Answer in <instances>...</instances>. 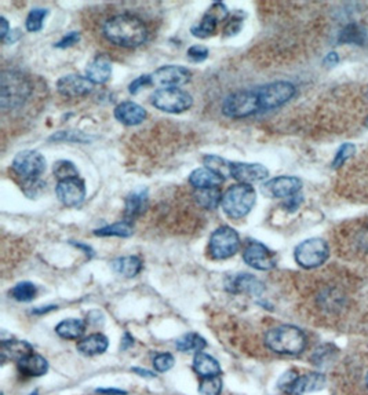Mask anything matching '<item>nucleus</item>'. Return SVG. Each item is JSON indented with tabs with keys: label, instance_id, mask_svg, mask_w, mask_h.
<instances>
[{
	"label": "nucleus",
	"instance_id": "1",
	"mask_svg": "<svg viewBox=\"0 0 368 395\" xmlns=\"http://www.w3.org/2000/svg\"><path fill=\"white\" fill-rule=\"evenodd\" d=\"M104 38L123 49H136L147 43L149 38L145 22L133 14H118L108 18L102 25Z\"/></svg>",
	"mask_w": 368,
	"mask_h": 395
},
{
	"label": "nucleus",
	"instance_id": "2",
	"mask_svg": "<svg viewBox=\"0 0 368 395\" xmlns=\"http://www.w3.org/2000/svg\"><path fill=\"white\" fill-rule=\"evenodd\" d=\"M32 94L29 79L18 70H3L0 76V108L3 112L21 109Z\"/></svg>",
	"mask_w": 368,
	"mask_h": 395
},
{
	"label": "nucleus",
	"instance_id": "3",
	"mask_svg": "<svg viewBox=\"0 0 368 395\" xmlns=\"http://www.w3.org/2000/svg\"><path fill=\"white\" fill-rule=\"evenodd\" d=\"M265 344L269 350L283 355H298L307 344L303 330L294 325H279L268 330L265 334Z\"/></svg>",
	"mask_w": 368,
	"mask_h": 395
},
{
	"label": "nucleus",
	"instance_id": "4",
	"mask_svg": "<svg viewBox=\"0 0 368 395\" xmlns=\"http://www.w3.org/2000/svg\"><path fill=\"white\" fill-rule=\"evenodd\" d=\"M257 202V193L251 185L236 184L226 189L222 196L221 207L225 215L230 219H241L247 216Z\"/></svg>",
	"mask_w": 368,
	"mask_h": 395
},
{
	"label": "nucleus",
	"instance_id": "5",
	"mask_svg": "<svg viewBox=\"0 0 368 395\" xmlns=\"http://www.w3.org/2000/svg\"><path fill=\"white\" fill-rule=\"evenodd\" d=\"M221 111L229 119H246L261 112V104L257 91L241 90L229 94L222 102Z\"/></svg>",
	"mask_w": 368,
	"mask_h": 395
},
{
	"label": "nucleus",
	"instance_id": "6",
	"mask_svg": "<svg viewBox=\"0 0 368 395\" xmlns=\"http://www.w3.org/2000/svg\"><path fill=\"white\" fill-rule=\"evenodd\" d=\"M11 170L22 179V185L36 182L46 171V159L38 150H22L15 154Z\"/></svg>",
	"mask_w": 368,
	"mask_h": 395
},
{
	"label": "nucleus",
	"instance_id": "7",
	"mask_svg": "<svg viewBox=\"0 0 368 395\" xmlns=\"http://www.w3.org/2000/svg\"><path fill=\"white\" fill-rule=\"evenodd\" d=\"M150 104L166 113H182L192 108L193 98L181 88H159L150 97Z\"/></svg>",
	"mask_w": 368,
	"mask_h": 395
},
{
	"label": "nucleus",
	"instance_id": "8",
	"mask_svg": "<svg viewBox=\"0 0 368 395\" xmlns=\"http://www.w3.org/2000/svg\"><path fill=\"white\" fill-rule=\"evenodd\" d=\"M240 244L241 241L239 233L233 227L223 225L211 233L209 251L213 259L225 261L239 252Z\"/></svg>",
	"mask_w": 368,
	"mask_h": 395
},
{
	"label": "nucleus",
	"instance_id": "9",
	"mask_svg": "<svg viewBox=\"0 0 368 395\" xmlns=\"http://www.w3.org/2000/svg\"><path fill=\"white\" fill-rule=\"evenodd\" d=\"M330 258V247L323 239H309L296 245L294 259L303 268H316L326 264Z\"/></svg>",
	"mask_w": 368,
	"mask_h": 395
},
{
	"label": "nucleus",
	"instance_id": "10",
	"mask_svg": "<svg viewBox=\"0 0 368 395\" xmlns=\"http://www.w3.org/2000/svg\"><path fill=\"white\" fill-rule=\"evenodd\" d=\"M259 98L261 111H272L283 106L294 98L296 88L290 81H273L255 88Z\"/></svg>",
	"mask_w": 368,
	"mask_h": 395
},
{
	"label": "nucleus",
	"instance_id": "11",
	"mask_svg": "<svg viewBox=\"0 0 368 395\" xmlns=\"http://www.w3.org/2000/svg\"><path fill=\"white\" fill-rule=\"evenodd\" d=\"M191 70L178 65H166L156 69L152 77V86H157L160 88H179L189 83Z\"/></svg>",
	"mask_w": 368,
	"mask_h": 395
},
{
	"label": "nucleus",
	"instance_id": "12",
	"mask_svg": "<svg viewBox=\"0 0 368 395\" xmlns=\"http://www.w3.org/2000/svg\"><path fill=\"white\" fill-rule=\"evenodd\" d=\"M243 259L250 267L259 271H269L276 267V255L265 244L259 241H250L244 251Z\"/></svg>",
	"mask_w": 368,
	"mask_h": 395
},
{
	"label": "nucleus",
	"instance_id": "13",
	"mask_svg": "<svg viewBox=\"0 0 368 395\" xmlns=\"http://www.w3.org/2000/svg\"><path fill=\"white\" fill-rule=\"evenodd\" d=\"M86 193H87L86 184L79 177L58 181L56 186V195L60 200V202L70 208L81 205L86 198Z\"/></svg>",
	"mask_w": 368,
	"mask_h": 395
},
{
	"label": "nucleus",
	"instance_id": "14",
	"mask_svg": "<svg viewBox=\"0 0 368 395\" xmlns=\"http://www.w3.org/2000/svg\"><path fill=\"white\" fill-rule=\"evenodd\" d=\"M302 189V181L296 177H278L262 186V193L268 198H290Z\"/></svg>",
	"mask_w": 368,
	"mask_h": 395
},
{
	"label": "nucleus",
	"instance_id": "15",
	"mask_svg": "<svg viewBox=\"0 0 368 395\" xmlns=\"http://www.w3.org/2000/svg\"><path fill=\"white\" fill-rule=\"evenodd\" d=\"M94 88V84L81 74H67L58 79L57 91L67 98H81L88 95Z\"/></svg>",
	"mask_w": 368,
	"mask_h": 395
},
{
	"label": "nucleus",
	"instance_id": "16",
	"mask_svg": "<svg viewBox=\"0 0 368 395\" xmlns=\"http://www.w3.org/2000/svg\"><path fill=\"white\" fill-rule=\"evenodd\" d=\"M230 177L239 184L254 185L269 177V170L258 163H233Z\"/></svg>",
	"mask_w": 368,
	"mask_h": 395
},
{
	"label": "nucleus",
	"instance_id": "17",
	"mask_svg": "<svg viewBox=\"0 0 368 395\" xmlns=\"http://www.w3.org/2000/svg\"><path fill=\"white\" fill-rule=\"evenodd\" d=\"M147 116V111L140 104L133 101H125L115 108L116 120L129 127L144 123Z\"/></svg>",
	"mask_w": 368,
	"mask_h": 395
},
{
	"label": "nucleus",
	"instance_id": "18",
	"mask_svg": "<svg viewBox=\"0 0 368 395\" xmlns=\"http://www.w3.org/2000/svg\"><path fill=\"white\" fill-rule=\"evenodd\" d=\"M112 76V61L108 56L99 54L86 67V77L93 84H105Z\"/></svg>",
	"mask_w": 368,
	"mask_h": 395
},
{
	"label": "nucleus",
	"instance_id": "19",
	"mask_svg": "<svg viewBox=\"0 0 368 395\" xmlns=\"http://www.w3.org/2000/svg\"><path fill=\"white\" fill-rule=\"evenodd\" d=\"M324 386H326V376L319 372H312L303 376H298L286 393L290 395H303L306 393L319 392L324 389Z\"/></svg>",
	"mask_w": 368,
	"mask_h": 395
},
{
	"label": "nucleus",
	"instance_id": "20",
	"mask_svg": "<svg viewBox=\"0 0 368 395\" xmlns=\"http://www.w3.org/2000/svg\"><path fill=\"white\" fill-rule=\"evenodd\" d=\"M149 207V193L147 189L140 188L133 191L125 202V220L131 222L145 213Z\"/></svg>",
	"mask_w": 368,
	"mask_h": 395
},
{
	"label": "nucleus",
	"instance_id": "21",
	"mask_svg": "<svg viewBox=\"0 0 368 395\" xmlns=\"http://www.w3.org/2000/svg\"><path fill=\"white\" fill-rule=\"evenodd\" d=\"M230 291L233 293H246L250 296H261L265 291V285L257 277L251 274H239L230 282Z\"/></svg>",
	"mask_w": 368,
	"mask_h": 395
},
{
	"label": "nucleus",
	"instance_id": "22",
	"mask_svg": "<svg viewBox=\"0 0 368 395\" xmlns=\"http://www.w3.org/2000/svg\"><path fill=\"white\" fill-rule=\"evenodd\" d=\"M225 178L218 175L217 172L211 171L207 167L196 168L189 175V184L195 189H211V188H220L223 184Z\"/></svg>",
	"mask_w": 368,
	"mask_h": 395
},
{
	"label": "nucleus",
	"instance_id": "23",
	"mask_svg": "<svg viewBox=\"0 0 368 395\" xmlns=\"http://www.w3.org/2000/svg\"><path fill=\"white\" fill-rule=\"evenodd\" d=\"M18 371L25 375V376H32V378H39L47 373L49 371V362L45 357L39 355V354H29L25 358H22L21 361L17 362Z\"/></svg>",
	"mask_w": 368,
	"mask_h": 395
},
{
	"label": "nucleus",
	"instance_id": "24",
	"mask_svg": "<svg viewBox=\"0 0 368 395\" xmlns=\"http://www.w3.org/2000/svg\"><path fill=\"white\" fill-rule=\"evenodd\" d=\"M33 353V347L25 340H3L1 341V361H21Z\"/></svg>",
	"mask_w": 368,
	"mask_h": 395
},
{
	"label": "nucleus",
	"instance_id": "25",
	"mask_svg": "<svg viewBox=\"0 0 368 395\" xmlns=\"http://www.w3.org/2000/svg\"><path fill=\"white\" fill-rule=\"evenodd\" d=\"M109 340L102 333H93L77 343V351L83 355H99L108 350Z\"/></svg>",
	"mask_w": 368,
	"mask_h": 395
},
{
	"label": "nucleus",
	"instance_id": "26",
	"mask_svg": "<svg viewBox=\"0 0 368 395\" xmlns=\"http://www.w3.org/2000/svg\"><path fill=\"white\" fill-rule=\"evenodd\" d=\"M193 369L202 378H214L220 376L222 369L220 362L206 353H196L193 358Z\"/></svg>",
	"mask_w": 368,
	"mask_h": 395
},
{
	"label": "nucleus",
	"instance_id": "27",
	"mask_svg": "<svg viewBox=\"0 0 368 395\" xmlns=\"http://www.w3.org/2000/svg\"><path fill=\"white\" fill-rule=\"evenodd\" d=\"M112 268L126 277V278H133L136 275H138L143 270V261L138 258V257H122V258H118L112 262Z\"/></svg>",
	"mask_w": 368,
	"mask_h": 395
},
{
	"label": "nucleus",
	"instance_id": "28",
	"mask_svg": "<svg viewBox=\"0 0 368 395\" xmlns=\"http://www.w3.org/2000/svg\"><path fill=\"white\" fill-rule=\"evenodd\" d=\"M175 347L181 353H189V351L202 353L207 347V341L199 333L191 332V333H186V334L181 336L179 339H177Z\"/></svg>",
	"mask_w": 368,
	"mask_h": 395
},
{
	"label": "nucleus",
	"instance_id": "29",
	"mask_svg": "<svg viewBox=\"0 0 368 395\" xmlns=\"http://www.w3.org/2000/svg\"><path fill=\"white\" fill-rule=\"evenodd\" d=\"M134 233V227L133 223L129 220H122V222H116L108 226H104L101 229L94 230V234L98 237H122V239H127L130 236H133Z\"/></svg>",
	"mask_w": 368,
	"mask_h": 395
},
{
	"label": "nucleus",
	"instance_id": "30",
	"mask_svg": "<svg viewBox=\"0 0 368 395\" xmlns=\"http://www.w3.org/2000/svg\"><path fill=\"white\" fill-rule=\"evenodd\" d=\"M84 332H86V323L77 319L64 320L56 327V333L67 340L80 339Z\"/></svg>",
	"mask_w": 368,
	"mask_h": 395
},
{
	"label": "nucleus",
	"instance_id": "31",
	"mask_svg": "<svg viewBox=\"0 0 368 395\" xmlns=\"http://www.w3.org/2000/svg\"><path fill=\"white\" fill-rule=\"evenodd\" d=\"M222 195L220 188L211 189H196L193 198L199 207L205 209H216L221 204Z\"/></svg>",
	"mask_w": 368,
	"mask_h": 395
},
{
	"label": "nucleus",
	"instance_id": "32",
	"mask_svg": "<svg viewBox=\"0 0 368 395\" xmlns=\"http://www.w3.org/2000/svg\"><path fill=\"white\" fill-rule=\"evenodd\" d=\"M218 24L220 21L216 17H213L210 13H206L203 18L196 25L192 26L191 32L198 39H207L217 32Z\"/></svg>",
	"mask_w": 368,
	"mask_h": 395
},
{
	"label": "nucleus",
	"instance_id": "33",
	"mask_svg": "<svg viewBox=\"0 0 368 395\" xmlns=\"http://www.w3.org/2000/svg\"><path fill=\"white\" fill-rule=\"evenodd\" d=\"M338 42L342 45H358L362 46L366 42V32L358 24L346 25L339 33Z\"/></svg>",
	"mask_w": 368,
	"mask_h": 395
},
{
	"label": "nucleus",
	"instance_id": "34",
	"mask_svg": "<svg viewBox=\"0 0 368 395\" xmlns=\"http://www.w3.org/2000/svg\"><path fill=\"white\" fill-rule=\"evenodd\" d=\"M337 354H338V350L333 344H321L313 351L310 361L313 365L323 368L331 364L337 358Z\"/></svg>",
	"mask_w": 368,
	"mask_h": 395
},
{
	"label": "nucleus",
	"instance_id": "35",
	"mask_svg": "<svg viewBox=\"0 0 368 395\" xmlns=\"http://www.w3.org/2000/svg\"><path fill=\"white\" fill-rule=\"evenodd\" d=\"M10 295L13 299H15L17 302H31L36 298L38 295V287L33 282L29 281H22L18 282L17 285H14L10 291Z\"/></svg>",
	"mask_w": 368,
	"mask_h": 395
},
{
	"label": "nucleus",
	"instance_id": "36",
	"mask_svg": "<svg viewBox=\"0 0 368 395\" xmlns=\"http://www.w3.org/2000/svg\"><path fill=\"white\" fill-rule=\"evenodd\" d=\"M205 161V166L207 168H210L211 171L217 172L218 175H221L223 178L226 177H230V171H232V161L223 159V157H220V156H216V154H207L205 156L203 159Z\"/></svg>",
	"mask_w": 368,
	"mask_h": 395
},
{
	"label": "nucleus",
	"instance_id": "37",
	"mask_svg": "<svg viewBox=\"0 0 368 395\" xmlns=\"http://www.w3.org/2000/svg\"><path fill=\"white\" fill-rule=\"evenodd\" d=\"M47 15H49V10H46V8L38 7V8L31 10L28 17H26V21H25L26 31H29V32H39V31H42L45 19H46Z\"/></svg>",
	"mask_w": 368,
	"mask_h": 395
},
{
	"label": "nucleus",
	"instance_id": "38",
	"mask_svg": "<svg viewBox=\"0 0 368 395\" xmlns=\"http://www.w3.org/2000/svg\"><path fill=\"white\" fill-rule=\"evenodd\" d=\"M53 174L58 181H64L79 177V170L70 160H58L53 166Z\"/></svg>",
	"mask_w": 368,
	"mask_h": 395
},
{
	"label": "nucleus",
	"instance_id": "39",
	"mask_svg": "<svg viewBox=\"0 0 368 395\" xmlns=\"http://www.w3.org/2000/svg\"><path fill=\"white\" fill-rule=\"evenodd\" d=\"M222 392V379L220 376L214 378H203L199 385L200 395H220Z\"/></svg>",
	"mask_w": 368,
	"mask_h": 395
},
{
	"label": "nucleus",
	"instance_id": "40",
	"mask_svg": "<svg viewBox=\"0 0 368 395\" xmlns=\"http://www.w3.org/2000/svg\"><path fill=\"white\" fill-rule=\"evenodd\" d=\"M356 153V146L353 143H345L342 145L337 153H335V157L333 160V168H339L342 167L349 159H352Z\"/></svg>",
	"mask_w": 368,
	"mask_h": 395
},
{
	"label": "nucleus",
	"instance_id": "41",
	"mask_svg": "<svg viewBox=\"0 0 368 395\" xmlns=\"http://www.w3.org/2000/svg\"><path fill=\"white\" fill-rule=\"evenodd\" d=\"M91 138L83 132L76 131H60L50 136V140L57 142H74V143H88Z\"/></svg>",
	"mask_w": 368,
	"mask_h": 395
},
{
	"label": "nucleus",
	"instance_id": "42",
	"mask_svg": "<svg viewBox=\"0 0 368 395\" xmlns=\"http://www.w3.org/2000/svg\"><path fill=\"white\" fill-rule=\"evenodd\" d=\"M243 26V15L240 11H234L232 15H229V18L226 19L225 28H223V33L225 36H234L240 32Z\"/></svg>",
	"mask_w": 368,
	"mask_h": 395
},
{
	"label": "nucleus",
	"instance_id": "43",
	"mask_svg": "<svg viewBox=\"0 0 368 395\" xmlns=\"http://www.w3.org/2000/svg\"><path fill=\"white\" fill-rule=\"evenodd\" d=\"M174 362H175V360L170 353H160L154 357L153 366H154L156 372L163 373V372L170 371L174 366Z\"/></svg>",
	"mask_w": 368,
	"mask_h": 395
},
{
	"label": "nucleus",
	"instance_id": "44",
	"mask_svg": "<svg viewBox=\"0 0 368 395\" xmlns=\"http://www.w3.org/2000/svg\"><path fill=\"white\" fill-rule=\"evenodd\" d=\"M186 54H188V58H189L192 63L199 64V63H203V61H206V60L209 58L210 51H209V49H207L206 46H203V45H195V46H192V47L188 50Z\"/></svg>",
	"mask_w": 368,
	"mask_h": 395
},
{
	"label": "nucleus",
	"instance_id": "45",
	"mask_svg": "<svg viewBox=\"0 0 368 395\" xmlns=\"http://www.w3.org/2000/svg\"><path fill=\"white\" fill-rule=\"evenodd\" d=\"M149 86H152V77L150 74H143L140 77H137L136 80H133L129 86V92L131 95H137L141 90L147 88Z\"/></svg>",
	"mask_w": 368,
	"mask_h": 395
},
{
	"label": "nucleus",
	"instance_id": "46",
	"mask_svg": "<svg viewBox=\"0 0 368 395\" xmlns=\"http://www.w3.org/2000/svg\"><path fill=\"white\" fill-rule=\"evenodd\" d=\"M79 40H80V33L76 32V31H72V32L67 33L58 43H56V47L57 49H70L76 43H79Z\"/></svg>",
	"mask_w": 368,
	"mask_h": 395
},
{
	"label": "nucleus",
	"instance_id": "47",
	"mask_svg": "<svg viewBox=\"0 0 368 395\" xmlns=\"http://www.w3.org/2000/svg\"><path fill=\"white\" fill-rule=\"evenodd\" d=\"M298 378V373L295 372V371H289V372H286L280 379H279V382H278V387H279V390H282V392H287L289 389H290V386L293 385L295 382V379Z\"/></svg>",
	"mask_w": 368,
	"mask_h": 395
},
{
	"label": "nucleus",
	"instance_id": "48",
	"mask_svg": "<svg viewBox=\"0 0 368 395\" xmlns=\"http://www.w3.org/2000/svg\"><path fill=\"white\" fill-rule=\"evenodd\" d=\"M301 202H302V196H299V193H298V195H295L293 198H287V201L283 204V207H285L287 211L294 212V211H296V209L299 208Z\"/></svg>",
	"mask_w": 368,
	"mask_h": 395
},
{
	"label": "nucleus",
	"instance_id": "49",
	"mask_svg": "<svg viewBox=\"0 0 368 395\" xmlns=\"http://www.w3.org/2000/svg\"><path fill=\"white\" fill-rule=\"evenodd\" d=\"M19 38H21L19 31H18V29H13V31H10V33L7 35V38H6L3 42H4L6 45H13V43H15Z\"/></svg>",
	"mask_w": 368,
	"mask_h": 395
},
{
	"label": "nucleus",
	"instance_id": "50",
	"mask_svg": "<svg viewBox=\"0 0 368 395\" xmlns=\"http://www.w3.org/2000/svg\"><path fill=\"white\" fill-rule=\"evenodd\" d=\"M0 25H1V29H0V38H1V40H4L6 38H7V35L10 33V26H8V21L4 18V17H1L0 18Z\"/></svg>",
	"mask_w": 368,
	"mask_h": 395
},
{
	"label": "nucleus",
	"instance_id": "51",
	"mask_svg": "<svg viewBox=\"0 0 368 395\" xmlns=\"http://www.w3.org/2000/svg\"><path fill=\"white\" fill-rule=\"evenodd\" d=\"M57 309V306H40V307H36V309H33L32 310V314H36V316H43V314H47V313H50V312H53V310H56Z\"/></svg>",
	"mask_w": 368,
	"mask_h": 395
},
{
	"label": "nucleus",
	"instance_id": "52",
	"mask_svg": "<svg viewBox=\"0 0 368 395\" xmlns=\"http://www.w3.org/2000/svg\"><path fill=\"white\" fill-rule=\"evenodd\" d=\"M131 372L137 373L141 378H147V379H154L156 378V373L147 371V369H143V368H131Z\"/></svg>",
	"mask_w": 368,
	"mask_h": 395
},
{
	"label": "nucleus",
	"instance_id": "53",
	"mask_svg": "<svg viewBox=\"0 0 368 395\" xmlns=\"http://www.w3.org/2000/svg\"><path fill=\"white\" fill-rule=\"evenodd\" d=\"M98 394L105 395H127V392L119 390V389H97L95 390Z\"/></svg>",
	"mask_w": 368,
	"mask_h": 395
},
{
	"label": "nucleus",
	"instance_id": "54",
	"mask_svg": "<svg viewBox=\"0 0 368 395\" xmlns=\"http://www.w3.org/2000/svg\"><path fill=\"white\" fill-rule=\"evenodd\" d=\"M134 344V339H133V336L130 334V333H125V336H123V339H122V344H120V348L122 350H127L130 346H133Z\"/></svg>",
	"mask_w": 368,
	"mask_h": 395
},
{
	"label": "nucleus",
	"instance_id": "55",
	"mask_svg": "<svg viewBox=\"0 0 368 395\" xmlns=\"http://www.w3.org/2000/svg\"><path fill=\"white\" fill-rule=\"evenodd\" d=\"M339 63V57L337 53H330L326 58H324V64L327 66L337 65Z\"/></svg>",
	"mask_w": 368,
	"mask_h": 395
},
{
	"label": "nucleus",
	"instance_id": "56",
	"mask_svg": "<svg viewBox=\"0 0 368 395\" xmlns=\"http://www.w3.org/2000/svg\"><path fill=\"white\" fill-rule=\"evenodd\" d=\"M76 248H80L84 251V254L88 257V258H93L94 257V251L88 247V245H84V244H76V243H72Z\"/></svg>",
	"mask_w": 368,
	"mask_h": 395
},
{
	"label": "nucleus",
	"instance_id": "57",
	"mask_svg": "<svg viewBox=\"0 0 368 395\" xmlns=\"http://www.w3.org/2000/svg\"><path fill=\"white\" fill-rule=\"evenodd\" d=\"M365 124H366V127H367V129H368V116H367V119H366V122H365Z\"/></svg>",
	"mask_w": 368,
	"mask_h": 395
},
{
	"label": "nucleus",
	"instance_id": "58",
	"mask_svg": "<svg viewBox=\"0 0 368 395\" xmlns=\"http://www.w3.org/2000/svg\"><path fill=\"white\" fill-rule=\"evenodd\" d=\"M366 385H367V387H368V373H367V376H366Z\"/></svg>",
	"mask_w": 368,
	"mask_h": 395
},
{
	"label": "nucleus",
	"instance_id": "59",
	"mask_svg": "<svg viewBox=\"0 0 368 395\" xmlns=\"http://www.w3.org/2000/svg\"><path fill=\"white\" fill-rule=\"evenodd\" d=\"M366 97H367V99H368V87H367V91H366Z\"/></svg>",
	"mask_w": 368,
	"mask_h": 395
}]
</instances>
